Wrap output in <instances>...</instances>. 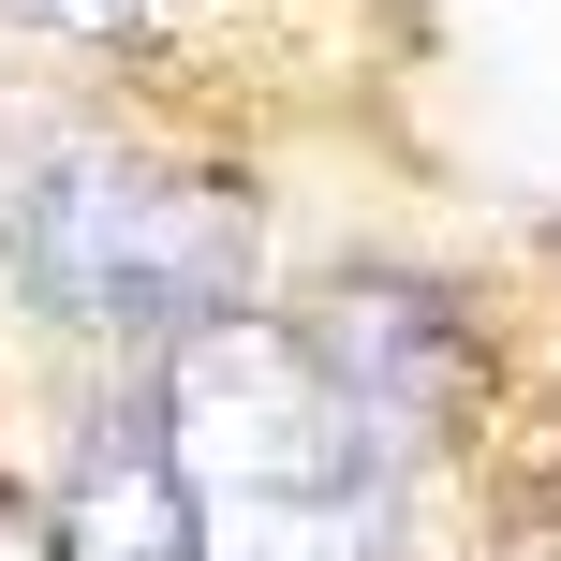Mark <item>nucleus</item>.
<instances>
[{"instance_id":"f257e3e1","label":"nucleus","mask_w":561,"mask_h":561,"mask_svg":"<svg viewBox=\"0 0 561 561\" xmlns=\"http://www.w3.org/2000/svg\"><path fill=\"white\" fill-rule=\"evenodd\" d=\"M163 458L193 503V561H385L399 444L310 369L280 310H222L163 355Z\"/></svg>"},{"instance_id":"f03ea898","label":"nucleus","mask_w":561,"mask_h":561,"mask_svg":"<svg viewBox=\"0 0 561 561\" xmlns=\"http://www.w3.org/2000/svg\"><path fill=\"white\" fill-rule=\"evenodd\" d=\"M15 266L59 325L89 340H193L237 310L252 280V193L193 163H148V148H59L15 193Z\"/></svg>"},{"instance_id":"7ed1b4c3","label":"nucleus","mask_w":561,"mask_h":561,"mask_svg":"<svg viewBox=\"0 0 561 561\" xmlns=\"http://www.w3.org/2000/svg\"><path fill=\"white\" fill-rule=\"evenodd\" d=\"M310 369H325L340 399H355L369 428H385L399 458L428 444V428L473 399V340H458V296L444 280H399V266H355V280H325L310 296Z\"/></svg>"},{"instance_id":"20e7f679","label":"nucleus","mask_w":561,"mask_h":561,"mask_svg":"<svg viewBox=\"0 0 561 561\" xmlns=\"http://www.w3.org/2000/svg\"><path fill=\"white\" fill-rule=\"evenodd\" d=\"M45 533H59V561H193V503H178L163 414H89V444L45 488Z\"/></svg>"},{"instance_id":"39448f33","label":"nucleus","mask_w":561,"mask_h":561,"mask_svg":"<svg viewBox=\"0 0 561 561\" xmlns=\"http://www.w3.org/2000/svg\"><path fill=\"white\" fill-rule=\"evenodd\" d=\"M30 30H148V15H178V0H15Z\"/></svg>"}]
</instances>
